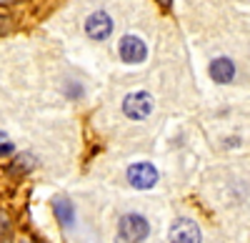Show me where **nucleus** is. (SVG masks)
Listing matches in <instances>:
<instances>
[{"label": "nucleus", "mask_w": 250, "mask_h": 243, "mask_svg": "<svg viewBox=\"0 0 250 243\" xmlns=\"http://www.w3.org/2000/svg\"><path fill=\"white\" fill-rule=\"evenodd\" d=\"M170 243H200V228L190 218H178L170 226Z\"/></svg>", "instance_id": "6"}, {"label": "nucleus", "mask_w": 250, "mask_h": 243, "mask_svg": "<svg viewBox=\"0 0 250 243\" xmlns=\"http://www.w3.org/2000/svg\"><path fill=\"white\" fill-rule=\"evenodd\" d=\"M10 25V18H5V15H0V33H3L5 28Z\"/></svg>", "instance_id": "12"}, {"label": "nucleus", "mask_w": 250, "mask_h": 243, "mask_svg": "<svg viewBox=\"0 0 250 243\" xmlns=\"http://www.w3.org/2000/svg\"><path fill=\"white\" fill-rule=\"evenodd\" d=\"M118 53L123 58V63L138 66L148 58V45H145V40L138 38V35H123L120 43H118Z\"/></svg>", "instance_id": "3"}, {"label": "nucleus", "mask_w": 250, "mask_h": 243, "mask_svg": "<svg viewBox=\"0 0 250 243\" xmlns=\"http://www.w3.org/2000/svg\"><path fill=\"white\" fill-rule=\"evenodd\" d=\"M33 168H35V158H33L30 153H20L18 158H13V163L8 166V173H13V176H23V173L33 171Z\"/></svg>", "instance_id": "9"}, {"label": "nucleus", "mask_w": 250, "mask_h": 243, "mask_svg": "<svg viewBox=\"0 0 250 243\" xmlns=\"http://www.w3.org/2000/svg\"><path fill=\"white\" fill-rule=\"evenodd\" d=\"M8 3H18V0H0V5H8Z\"/></svg>", "instance_id": "14"}, {"label": "nucleus", "mask_w": 250, "mask_h": 243, "mask_svg": "<svg viewBox=\"0 0 250 243\" xmlns=\"http://www.w3.org/2000/svg\"><path fill=\"white\" fill-rule=\"evenodd\" d=\"M128 180H130L133 188L148 191L158 183V171H155L153 163H148V160H140V163H133L128 168Z\"/></svg>", "instance_id": "4"}, {"label": "nucleus", "mask_w": 250, "mask_h": 243, "mask_svg": "<svg viewBox=\"0 0 250 243\" xmlns=\"http://www.w3.org/2000/svg\"><path fill=\"white\" fill-rule=\"evenodd\" d=\"M53 211H55V218L60 221L62 226H73V221H75V208L68 198H55L53 200Z\"/></svg>", "instance_id": "8"}, {"label": "nucleus", "mask_w": 250, "mask_h": 243, "mask_svg": "<svg viewBox=\"0 0 250 243\" xmlns=\"http://www.w3.org/2000/svg\"><path fill=\"white\" fill-rule=\"evenodd\" d=\"M123 113L128 115L130 120H145V118L153 113V95L145 93V90H138V93L125 95V100H123Z\"/></svg>", "instance_id": "2"}, {"label": "nucleus", "mask_w": 250, "mask_h": 243, "mask_svg": "<svg viewBox=\"0 0 250 243\" xmlns=\"http://www.w3.org/2000/svg\"><path fill=\"white\" fill-rule=\"evenodd\" d=\"M13 241V223L10 218L0 211V243H10Z\"/></svg>", "instance_id": "10"}, {"label": "nucleus", "mask_w": 250, "mask_h": 243, "mask_svg": "<svg viewBox=\"0 0 250 243\" xmlns=\"http://www.w3.org/2000/svg\"><path fill=\"white\" fill-rule=\"evenodd\" d=\"M85 33L90 40H108L113 33V18L105 10H95L85 20Z\"/></svg>", "instance_id": "5"}, {"label": "nucleus", "mask_w": 250, "mask_h": 243, "mask_svg": "<svg viewBox=\"0 0 250 243\" xmlns=\"http://www.w3.org/2000/svg\"><path fill=\"white\" fill-rule=\"evenodd\" d=\"M15 151V146H13V140L0 131V155H8V153H13Z\"/></svg>", "instance_id": "11"}, {"label": "nucleus", "mask_w": 250, "mask_h": 243, "mask_svg": "<svg viewBox=\"0 0 250 243\" xmlns=\"http://www.w3.org/2000/svg\"><path fill=\"white\" fill-rule=\"evenodd\" d=\"M170 3H173V0H160V5H163V8H170Z\"/></svg>", "instance_id": "13"}, {"label": "nucleus", "mask_w": 250, "mask_h": 243, "mask_svg": "<svg viewBox=\"0 0 250 243\" xmlns=\"http://www.w3.org/2000/svg\"><path fill=\"white\" fill-rule=\"evenodd\" d=\"M115 243H125V241H123V238H118V241H115Z\"/></svg>", "instance_id": "15"}, {"label": "nucleus", "mask_w": 250, "mask_h": 243, "mask_svg": "<svg viewBox=\"0 0 250 243\" xmlns=\"http://www.w3.org/2000/svg\"><path fill=\"white\" fill-rule=\"evenodd\" d=\"M210 78L215 80V83H230V80L235 78V66L230 58H218L210 63Z\"/></svg>", "instance_id": "7"}, {"label": "nucleus", "mask_w": 250, "mask_h": 243, "mask_svg": "<svg viewBox=\"0 0 250 243\" xmlns=\"http://www.w3.org/2000/svg\"><path fill=\"white\" fill-rule=\"evenodd\" d=\"M118 233H120L123 241H128V243H143L145 238H148V233H150V226H148V221H145L143 216L128 213V216L120 218Z\"/></svg>", "instance_id": "1"}, {"label": "nucleus", "mask_w": 250, "mask_h": 243, "mask_svg": "<svg viewBox=\"0 0 250 243\" xmlns=\"http://www.w3.org/2000/svg\"><path fill=\"white\" fill-rule=\"evenodd\" d=\"M20 243H33V241H20Z\"/></svg>", "instance_id": "16"}]
</instances>
